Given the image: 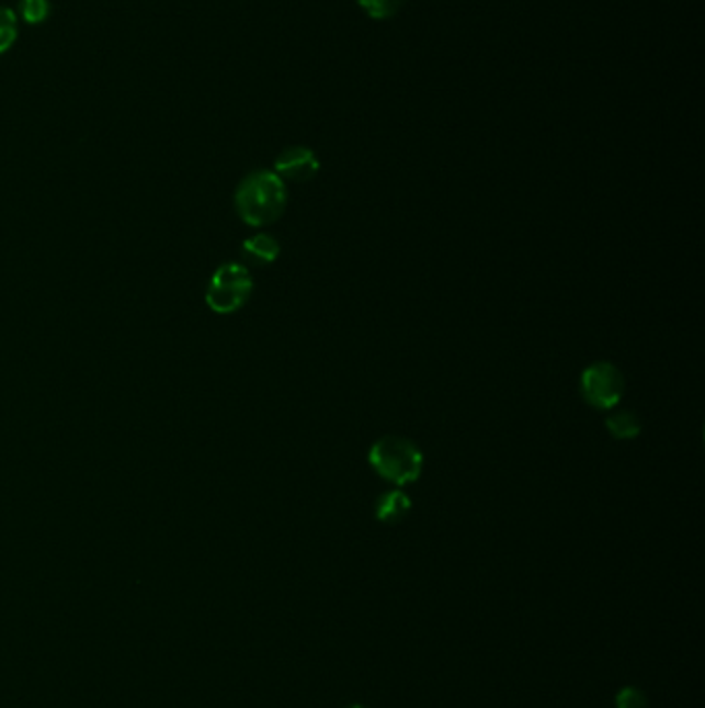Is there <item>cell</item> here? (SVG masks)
I'll use <instances>...</instances> for the list:
<instances>
[{"mask_svg": "<svg viewBox=\"0 0 705 708\" xmlns=\"http://www.w3.org/2000/svg\"><path fill=\"white\" fill-rule=\"evenodd\" d=\"M606 429L615 439H635L641 434V423L629 411H618L606 418Z\"/></svg>", "mask_w": 705, "mask_h": 708, "instance_id": "ba28073f", "label": "cell"}, {"mask_svg": "<svg viewBox=\"0 0 705 708\" xmlns=\"http://www.w3.org/2000/svg\"><path fill=\"white\" fill-rule=\"evenodd\" d=\"M19 13L21 19L30 25H37L48 19L50 13V2L48 0H21L19 2Z\"/></svg>", "mask_w": 705, "mask_h": 708, "instance_id": "8fae6325", "label": "cell"}, {"mask_svg": "<svg viewBox=\"0 0 705 708\" xmlns=\"http://www.w3.org/2000/svg\"><path fill=\"white\" fill-rule=\"evenodd\" d=\"M242 257L253 266H270L280 257V243L270 235H254L242 243Z\"/></svg>", "mask_w": 705, "mask_h": 708, "instance_id": "52a82bcc", "label": "cell"}, {"mask_svg": "<svg viewBox=\"0 0 705 708\" xmlns=\"http://www.w3.org/2000/svg\"><path fill=\"white\" fill-rule=\"evenodd\" d=\"M412 509V499L403 491H387L375 504V518L385 525L401 522Z\"/></svg>", "mask_w": 705, "mask_h": 708, "instance_id": "8992f818", "label": "cell"}, {"mask_svg": "<svg viewBox=\"0 0 705 708\" xmlns=\"http://www.w3.org/2000/svg\"><path fill=\"white\" fill-rule=\"evenodd\" d=\"M288 203L286 182L272 170H257L245 177L235 193L236 212L249 226L261 228L284 214Z\"/></svg>", "mask_w": 705, "mask_h": 708, "instance_id": "6da1fadb", "label": "cell"}, {"mask_svg": "<svg viewBox=\"0 0 705 708\" xmlns=\"http://www.w3.org/2000/svg\"><path fill=\"white\" fill-rule=\"evenodd\" d=\"M625 394V380L615 364L600 361L581 373V396L598 411H611Z\"/></svg>", "mask_w": 705, "mask_h": 708, "instance_id": "277c9868", "label": "cell"}, {"mask_svg": "<svg viewBox=\"0 0 705 708\" xmlns=\"http://www.w3.org/2000/svg\"><path fill=\"white\" fill-rule=\"evenodd\" d=\"M18 15L13 9L0 4V55L13 48L18 42Z\"/></svg>", "mask_w": 705, "mask_h": 708, "instance_id": "9c48e42d", "label": "cell"}, {"mask_svg": "<svg viewBox=\"0 0 705 708\" xmlns=\"http://www.w3.org/2000/svg\"><path fill=\"white\" fill-rule=\"evenodd\" d=\"M321 164L312 149L305 146H294L284 149L275 160V175L282 181L307 182L317 177Z\"/></svg>", "mask_w": 705, "mask_h": 708, "instance_id": "5b68a950", "label": "cell"}, {"mask_svg": "<svg viewBox=\"0 0 705 708\" xmlns=\"http://www.w3.org/2000/svg\"><path fill=\"white\" fill-rule=\"evenodd\" d=\"M350 708H366V707H361V705H354V707H350Z\"/></svg>", "mask_w": 705, "mask_h": 708, "instance_id": "4fadbf2b", "label": "cell"}, {"mask_svg": "<svg viewBox=\"0 0 705 708\" xmlns=\"http://www.w3.org/2000/svg\"><path fill=\"white\" fill-rule=\"evenodd\" d=\"M406 0H359L362 11L371 19L385 21V19L396 18Z\"/></svg>", "mask_w": 705, "mask_h": 708, "instance_id": "30bf717a", "label": "cell"}, {"mask_svg": "<svg viewBox=\"0 0 705 708\" xmlns=\"http://www.w3.org/2000/svg\"><path fill=\"white\" fill-rule=\"evenodd\" d=\"M616 708H648V698L637 688H625L616 696Z\"/></svg>", "mask_w": 705, "mask_h": 708, "instance_id": "7c38bea8", "label": "cell"}, {"mask_svg": "<svg viewBox=\"0 0 705 708\" xmlns=\"http://www.w3.org/2000/svg\"><path fill=\"white\" fill-rule=\"evenodd\" d=\"M253 294V276L240 263L219 266L205 291L207 307L217 315H230L247 305Z\"/></svg>", "mask_w": 705, "mask_h": 708, "instance_id": "3957f363", "label": "cell"}, {"mask_svg": "<svg viewBox=\"0 0 705 708\" xmlns=\"http://www.w3.org/2000/svg\"><path fill=\"white\" fill-rule=\"evenodd\" d=\"M368 462L375 472L394 485L414 483L422 474L424 456L414 441L398 436L380 437L368 452Z\"/></svg>", "mask_w": 705, "mask_h": 708, "instance_id": "7a4b0ae2", "label": "cell"}]
</instances>
